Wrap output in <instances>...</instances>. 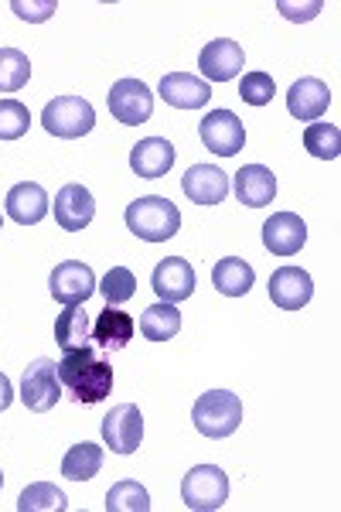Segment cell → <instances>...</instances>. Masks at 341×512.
Wrapping results in <instances>:
<instances>
[{
  "label": "cell",
  "instance_id": "cell-27",
  "mask_svg": "<svg viewBox=\"0 0 341 512\" xmlns=\"http://www.w3.org/2000/svg\"><path fill=\"white\" fill-rule=\"evenodd\" d=\"M304 147L311 158L318 161H338L341 158V130L335 123H311V127L304 130Z\"/></svg>",
  "mask_w": 341,
  "mask_h": 512
},
{
  "label": "cell",
  "instance_id": "cell-4",
  "mask_svg": "<svg viewBox=\"0 0 341 512\" xmlns=\"http://www.w3.org/2000/svg\"><path fill=\"white\" fill-rule=\"evenodd\" d=\"M41 127L58 140H79L96 127V110L82 96H55L41 110Z\"/></svg>",
  "mask_w": 341,
  "mask_h": 512
},
{
  "label": "cell",
  "instance_id": "cell-2",
  "mask_svg": "<svg viewBox=\"0 0 341 512\" xmlns=\"http://www.w3.org/2000/svg\"><path fill=\"white\" fill-rule=\"evenodd\" d=\"M127 229L144 243H164L181 229V212L171 198L164 195H144L127 205Z\"/></svg>",
  "mask_w": 341,
  "mask_h": 512
},
{
  "label": "cell",
  "instance_id": "cell-15",
  "mask_svg": "<svg viewBox=\"0 0 341 512\" xmlns=\"http://www.w3.org/2000/svg\"><path fill=\"white\" fill-rule=\"evenodd\" d=\"M181 192L195 205H219L229 195V175L215 164H191L181 178Z\"/></svg>",
  "mask_w": 341,
  "mask_h": 512
},
{
  "label": "cell",
  "instance_id": "cell-13",
  "mask_svg": "<svg viewBox=\"0 0 341 512\" xmlns=\"http://www.w3.org/2000/svg\"><path fill=\"white\" fill-rule=\"evenodd\" d=\"M93 219H96V198L86 185H76V181H72V185H65L62 192L55 195L58 229H65V233H79V229H86Z\"/></svg>",
  "mask_w": 341,
  "mask_h": 512
},
{
  "label": "cell",
  "instance_id": "cell-38",
  "mask_svg": "<svg viewBox=\"0 0 341 512\" xmlns=\"http://www.w3.org/2000/svg\"><path fill=\"white\" fill-rule=\"evenodd\" d=\"M0 229H4V216H0Z\"/></svg>",
  "mask_w": 341,
  "mask_h": 512
},
{
  "label": "cell",
  "instance_id": "cell-9",
  "mask_svg": "<svg viewBox=\"0 0 341 512\" xmlns=\"http://www.w3.org/2000/svg\"><path fill=\"white\" fill-rule=\"evenodd\" d=\"M106 106L120 123L137 127V123H147L154 117V93L140 79H120L106 93Z\"/></svg>",
  "mask_w": 341,
  "mask_h": 512
},
{
  "label": "cell",
  "instance_id": "cell-8",
  "mask_svg": "<svg viewBox=\"0 0 341 512\" xmlns=\"http://www.w3.org/2000/svg\"><path fill=\"white\" fill-rule=\"evenodd\" d=\"M99 280L93 274V267L82 260H62L58 267L52 270V277H48V291L58 304H65V308H72V304H86L89 297L96 294Z\"/></svg>",
  "mask_w": 341,
  "mask_h": 512
},
{
  "label": "cell",
  "instance_id": "cell-6",
  "mask_svg": "<svg viewBox=\"0 0 341 512\" xmlns=\"http://www.w3.org/2000/svg\"><path fill=\"white\" fill-rule=\"evenodd\" d=\"M62 379H58L55 359H35L21 376V403L35 414H48L58 400H62Z\"/></svg>",
  "mask_w": 341,
  "mask_h": 512
},
{
  "label": "cell",
  "instance_id": "cell-14",
  "mask_svg": "<svg viewBox=\"0 0 341 512\" xmlns=\"http://www.w3.org/2000/svg\"><path fill=\"white\" fill-rule=\"evenodd\" d=\"M243 65H246V55H243V48H239V41H232V38H215L202 48V55H198V69L212 82L236 79L239 72H243Z\"/></svg>",
  "mask_w": 341,
  "mask_h": 512
},
{
  "label": "cell",
  "instance_id": "cell-1",
  "mask_svg": "<svg viewBox=\"0 0 341 512\" xmlns=\"http://www.w3.org/2000/svg\"><path fill=\"white\" fill-rule=\"evenodd\" d=\"M58 379H62V390L76 403H103L113 393V366L99 359L93 345L65 352L58 359Z\"/></svg>",
  "mask_w": 341,
  "mask_h": 512
},
{
  "label": "cell",
  "instance_id": "cell-10",
  "mask_svg": "<svg viewBox=\"0 0 341 512\" xmlns=\"http://www.w3.org/2000/svg\"><path fill=\"white\" fill-rule=\"evenodd\" d=\"M103 441L113 454H133L144 441V414L133 403H120L103 417Z\"/></svg>",
  "mask_w": 341,
  "mask_h": 512
},
{
  "label": "cell",
  "instance_id": "cell-3",
  "mask_svg": "<svg viewBox=\"0 0 341 512\" xmlns=\"http://www.w3.org/2000/svg\"><path fill=\"white\" fill-rule=\"evenodd\" d=\"M191 420H195V431L202 437L222 441V437L236 434L239 424H243V400L229 390H209L195 400Z\"/></svg>",
  "mask_w": 341,
  "mask_h": 512
},
{
  "label": "cell",
  "instance_id": "cell-7",
  "mask_svg": "<svg viewBox=\"0 0 341 512\" xmlns=\"http://www.w3.org/2000/svg\"><path fill=\"white\" fill-rule=\"evenodd\" d=\"M198 137H202L205 151L219 154V158H236L246 147V127L232 110H212L198 123Z\"/></svg>",
  "mask_w": 341,
  "mask_h": 512
},
{
  "label": "cell",
  "instance_id": "cell-24",
  "mask_svg": "<svg viewBox=\"0 0 341 512\" xmlns=\"http://www.w3.org/2000/svg\"><path fill=\"white\" fill-rule=\"evenodd\" d=\"M89 338H93V321H89V311H82V304H72L65 308L55 321V342L62 352H76V349H89Z\"/></svg>",
  "mask_w": 341,
  "mask_h": 512
},
{
  "label": "cell",
  "instance_id": "cell-26",
  "mask_svg": "<svg viewBox=\"0 0 341 512\" xmlns=\"http://www.w3.org/2000/svg\"><path fill=\"white\" fill-rule=\"evenodd\" d=\"M99 468H103V448L93 441L76 444V448H69L62 458V475L69 478V482H89V478L99 475Z\"/></svg>",
  "mask_w": 341,
  "mask_h": 512
},
{
  "label": "cell",
  "instance_id": "cell-22",
  "mask_svg": "<svg viewBox=\"0 0 341 512\" xmlns=\"http://www.w3.org/2000/svg\"><path fill=\"white\" fill-rule=\"evenodd\" d=\"M133 332H137V321H133L127 311L120 308H106L99 311V318L93 321V342L99 345L103 352H120L130 345Z\"/></svg>",
  "mask_w": 341,
  "mask_h": 512
},
{
  "label": "cell",
  "instance_id": "cell-28",
  "mask_svg": "<svg viewBox=\"0 0 341 512\" xmlns=\"http://www.w3.org/2000/svg\"><path fill=\"white\" fill-rule=\"evenodd\" d=\"M106 512H151V495L140 482L123 478L106 492Z\"/></svg>",
  "mask_w": 341,
  "mask_h": 512
},
{
  "label": "cell",
  "instance_id": "cell-33",
  "mask_svg": "<svg viewBox=\"0 0 341 512\" xmlns=\"http://www.w3.org/2000/svg\"><path fill=\"white\" fill-rule=\"evenodd\" d=\"M273 93H277V86H273V76H266V72H246L243 82H239V96L249 106L273 103Z\"/></svg>",
  "mask_w": 341,
  "mask_h": 512
},
{
  "label": "cell",
  "instance_id": "cell-16",
  "mask_svg": "<svg viewBox=\"0 0 341 512\" xmlns=\"http://www.w3.org/2000/svg\"><path fill=\"white\" fill-rule=\"evenodd\" d=\"M307 243V226L297 212H277L263 222V246L273 256H294Z\"/></svg>",
  "mask_w": 341,
  "mask_h": 512
},
{
  "label": "cell",
  "instance_id": "cell-25",
  "mask_svg": "<svg viewBox=\"0 0 341 512\" xmlns=\"http://www.w3.org/2000/svg\"><path fill=\"white\" fill-rule=\"evenodd\" d=\"M178 332H181V311L168 301L151 304V308L140 315V335H144L147 342H171Z\"/></svg>",
  "mask_w": 341,
  "mask_h": 512
},
{
  "label": "cell",
  "instance_id": "cell-20",
  "mask_svg": "<svg viewBox=\"0 0 341 512\" xmlns=\"http://www.w3.org/2000/svg\"><path fill=\"white\" fill-rule=\"evenodd\" d=\"M331 106V89L321 79H297L287 93V110L294 120H321Z\"/></svg>",
  "mask_w": 341,
  "mask_h": 512
},
{
  "label": "cell",
  "instance_id": "cell-31",
  "mask_svg": "<svg viewBox=\"0 0 341 512\" xmlns=\"http://www.w3.org/2000/svg\"><path fill=\"white\" fill-rule=\"evenodd\" d=\"M99 294L106 297V304H127L133 294H137V277H133V270L130 267H110L106 270V277L99 280V287H96Z\"/></svg>",
  "mask_w": 341,
  "mask_h": 512
},
{
  "label": "cell",
  "instance_id": "cell-34",
  "mask_svg": "<svg viewBox=\"0 0 341 512\" xmlns=\"http://www.w3.org/2000/svg\"><path fill=\"white\" fill-rule=\"evenodd\" d=\"M11 11L18 14L21 21H48L52 14L58 11V4L55 0H38V4H28V0H14L11 4Z\"/></svg>",
  "mask_w": 341,
  "mask_h": 512
},
{
  "label": "cell",
  "instance_id": "cell-37",
  "mask_svg": "<svg viewBox=\"0 0 341 512\" xmlns=\"http://www.w3.org/2000/svg\"><path fill=\"white\" fill-rule=\"evenodd\" d=\"M0 489H4V472H0Z\"/></svg>",
  "mask_w": 341,
  "mask_h": 512
},
{
  "label": "cell",
  "instance_id": "cell-12",
  "mask_svg": "<svg viewBox=\"0 0 341 512\" xmlns=\"http://www.w3.org/2000/svg\"><path fill=\"white\" fill-rule=\"evenodd\" d=\"M314 297V280L304 267H280L270 277V301L280 311H301Z\"/></svg>",
  "mask_w": 341,
  "mask_h": 512
},
{
  "label": "cell",
  "instance_id": "cell-18",
  "mask_svg": "<svg viewBox=\"0 0 341 512\" xmlns=\"http://www.w3.org/2000/svg\"><path fill=\"white\" fill-rule=\"evenodd\" d=\"M157 93H161L164 103L174 106V110H202L212 99L209 82L191 76V72H171V76H164Z\"/></svg>",
  "mask_w": 341,
  "mask_h": 512
},
{
  "label": "cell",
  "instance_id": "cell-30",
  "mask_svg": "<svg viewBox=\"0 0 341 512\" xmlns=\"http://www.w3.org/2000/svg\"><path fill=\"white\" fill-rule=\"evenodd\" d=\"M31 79V59L18 48H0V93H18Z\"/></svg>",
  "mask_w": 341,
  "mask_h": 512
},
{
  "label": "cell",
  "instance_id": "cell-23",
  "mask_svg": "<svg viewBox=\"0 0 341 512\" xmlns=\"http://www.w3.org/2000/svg\"><path fill=\"white\" fill-rule=\"evenodd\" d=\"M212 284L226 297H246L256 284V270L249 267L243 256H222L212 270Z\"/></svg>",
  "mask_w": 341,
  "mask_h": 512
},
{
  "label": "cell",
  "instance_id": "cell-32",
  "mask_svg": "<svg viewBox=\"0 0 341 512\" xmlns=\"http://www.w3.org/2000/svg\"><path fill=\"white\" fill-rule=\"evenodd\" d=\"M31 127L28 106L18 99H0V140H21Z\"/></svg>",
  "mask_w": 341,
  "mask_h": 512
},
{
  "label": "cell",
  "instance_id": "cell-5",
  "mask_svg": "<svg viewBox=\"0 0 341 512\" xmlns=\"http://www.w3.org/2000/svg\"><path fill=\"white\" fill-rule=\"evenodd\" d=\"M181 502L191 512H219L229 502V475L219 465H195L181 482Z\"/></svg>",
  "mask_w": 341,
  "mask_h": 512
},
{
  "label": "cell",
  "instance_id": "cell-36",
  "mask_svg": "<svg viewBox=\"0 0 341 512\" xmlns=\"http://www.w3.org/2000/svg\"><path fill=\"white\" fill-rule=\"evenodd\" d=\"M11 403H14V386H11V379L0 373V414H4Z\"/></svg>",
  "mask_w": 341,
  "mask_h": 512
},
{
  "label": "cell",
  "instance_id": "cell-17",
  "mask_svg": "<svg viewBox=\"0 0 341 512\" xmlns=\"http://www.w3.org/2000/svg\"><path fill=\"white\" fill-rule=\"evenodd\" d=\"M4 209H7V219L18 222V226H38V222L48 216L52 205H48V192L38 181H21V185H14L11 192H7Z\"/></svg>",
  "mask_w": 341,
  "mask_h": 512
},
{
  "label": "cell",
  "instance_id": "cell-19",
  "mask_svg": "<svg viewBox=\"0 0 341 512\" xmlns=\"http://www.w3.org/2000/svg\"><path fill=\"white\" fill-rule=\"evenodd\" d=\"M232 192L249 209H263L277 198V175L263 164H246V168L236 171V181H232Z\"/></svg>",
  "mask_w": 341,
  "mask_h": 512
},
{
  "label": "cell",
  "instance_id": "cell-21",
  "mask_svg": "<svg viewBox=\"0 0 341 512\" xmlns=\"http://www.w3.org/2000/svg\"><path fill=\"white\" fill-rule=\"evenodd\" d=\"M130 168H133V175H140V178H164L174 168V144L164 137L140 140L130 151Z\"/></svg>",
  "mask_w": 341,
  "mask_h": 512
},
{
  "label": "cell",
  "instance_id": "cell-35",
  "mask_svg": "<svg viewBox=\"0 0 341 512\" xmlns=\"http://www.w3.org/2000/svg\"><path fill=\"white\" fill-rule=\"evenodd\" d=\"M277 7H280V14H284V18H290V21H311L324 4H321V0H314V4L297 7V4H287V0H280Z\"/></svg>",
  "mask_w": 341,
  "mask_h": 512
},
{
  "label": "cell",
  "instance_id": "cell-11",
  "mask_svg": "<svg viewBox=\"0 0 341 512\" xmlns=\"http://www.w3.org/2000/svg\"><path fill=\"white\" fill-rule=\"evenodd\" d=\"M151 287H154V294L168 304L188 301V297L195 294V270H191V263L185 256H168V260H161L154 267Z\"/></svg>",
  "mask_w": 341,
  "mask_h": 512
},
{
  "label": "cell",
  "instance_id": "cell-29",
  "mask_svg": "<svg viewBox=\"0 0 341 512\" xmlns=\"http://www.w3.org/2000/svg\"><path fill=\"white\" fill-rule=\"evenodd\" d=\"M65 509H69V499H65V492L55 489L52 482L28 485L18 499V512H65Z\"/></svg>",
  "mask_w": 341,
  "mask_h": 512
}]
</instances>
